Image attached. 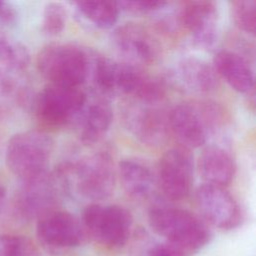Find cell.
<instances>
[{"label": "cell", "mask_w": 256, "mask_h": 256, "mask_svg": "<svg viewBox=\"0 0 256 256\" xmlns=\"http://www.w3.org/2000/svg\"><path fill=\"white\" fill-rule=\"evenodd\" d=\"M91 72L96 87L106 95H131L139 102L156 104L165 94L161 81L149 76L141 68L124 61L96 57L91 62Z\"/></svg>", "instance_id": "1"}, {"label": "cell", "mask_w": 256, "mask_h": 256, "mask_svg": "<svg viewBox=\"0 0 256 256\" xmlns=\"http://www.w3.org/2000/svg\"><path fill=\"white\" fill-rule=\"evenodd\" d=\"M57 172L66 189L74 188L86 199L104 200L115 190L116 171L113 159L107 152H95L75 162L66 163Z\"/></svg>", "instance_id": "2"}, {"label": "cell", "mask_w": 256, "mask_h": 256, "mask_svg": "<svg viewBox=\"0 0 256 256\" xmlns=\"http://www.w3.org/2000/svg\"><path fill=\"white\" fill-rule=\"evenodd\" d=\"M223 122L222 109L210 102L179 104L168 114L170 131L189 150L205 144Z\"/></svg>", "instance_id": "3"}, {"label": "cell", "mask_w": 256, "mask_h": 256, "mask_svg": "<svg viewBox=\"0 0 256 256\" xmlns=\"http://www.w3.org/2000/svg\"><path fill=\"white\" fill-rule=\"evenodd\" d=\"M91 62L89 54L79 46L51 43L41 49L36 63L49 84L79 87L90 74Z\"/></svg>", "instance_id": "4"}, {"label": "cell", "mask_w": 256, "mask_h": 256, "mask_svg": "<svg viewBox=\"0 0 256 256\" xmlns=\"http://www.w3.org/2000/svg\"><path fill=\"white\" fill-rule=\"evenodd\" d=\"M152 230L187 252L197 251L210 239L206 224L193 213L174 207H156L148 214Z\"/></svg>", "instance_id": "5"}, {"label": "cell", "mask_w": 256, "mask_h": 256, "mask_svg": "<svg viewBox=\"0 0 256 256\" xmlns=\"http://www.w3.org/2000/svg\"><path fill=\"white\" fill-rule=\"evenodd\" d=\"M53 139L41 131H25L13 135L6 147L8 169L23 182L45 174L53 152Z\"/></svg>", "instance_id": "6"}, {"label": "cell", "mask_w": 256, "mask_h": 256, "mask_svg": "<svg viewBox=\"0 0 256 256\" xmlns=\"http://www.w3.org/2000/svg\"><path fill=\"white\" fill-rule=\"evenodd\" d=\"M81 224L86 236L95 242L107 248H119L129 239L133 219L122 206L92 203L84 209Z\"/></svg>", "instance_id": "7"}, {"label": "cell", "mask_w": 256, "mask_h": 256, "mask_svg": "<svg viewBox=\"0 0 256 256\" xmlns=\"http://www.w3.org/2000/svg\"><path fill=\"white\" fill-rule=\"evenodd\" d=\"M86 99L79 87L49 84L36 98V114L46 125L63 126L76 119Z\"/></svg>", "instance_id": "8"}, {"label": "cell", "mask_w": 256, "mask_h": 256, "mask_svg": "<svg viewBox=\"0 0 256 256\" xmlns=\"http://www.w3.org/2000/svg\"><path fill=\"white\" fill-rule=\"evenodd\" d=\"M24 185L16 197V208L27 219L37 218L55 210L61 193L66 189L63 180L56 171L23 182Z\"/></svg>", "instance_id": "9"}, {"label": "cell", "mask_w": 256, "mask_h": 256, "mask_svg": "<svg viewBox=\"0 0 256 256\" xmlns=\"http://www.w3.org/2000/svg\"><path fill=\"white\" fill-rule=\"evenodd\" d=\"M193 156L181 146L166 151L158 165V177L163 194L171 200L186 198L193 183Z\"/></svg>", "instance_id": "10"}, {"label": "cell", "mask_w": 256, "mask_h": 256, "mask_svg": "<svg viewBox=\"0 0 256 256\" xmlns=\"http://www.w3.org/2000/svg\"><path fill=\"white\" fill-rule=\"evenodd\" d=\"M181 26L187 31L195 45L211 48L219 34V11L213 1H186L178 11Z\"/></svg>", "instance_id": "11"}, {"label": "cell", "mask_w": 256, "mask_h": 256, "mask_svg": "<svg viewBox=\"0 0 256 256\" xmlns=\"http://www.w3.org/2000/svg\"><path fill=\"white\" fill-rule=\"evenodd\" d=\"M112 41L124 62L139 68L153 64L160 54L157 40L146 28L136 23L118 26L113 32Z\"/></svg>", "instance_id": "12"}, {"label": "cell", "mask_w": 256, "mask_h": 256, "mask_svg": "<svg viewBox=\"0 0 256 256\" xmlns=\"http://www.w3.org/2000/svg\"><path fill=\"white\" fill-rule=\"evenodd\" d=\"M195 201L203 218L216 228L230 230L241 222L238 203L222 186L204 183L197 188Z\"/></svg>", "instance_id": "13"}, {"label": "cell", "mask_w": 256, "mask_h": 256, "mask_svg": "<svg viewBox=\"0 0 256 256\" xmlns=\"http://www.w3.org/2000/svg\"><path fill=\"white\" fill-rule=\"evenodd\" d=\"M36 233L43 245L56 250L77 247L86 237L81 221L73 214L57 209L38 219Z\"/></svg>", "instance_id": "14"}, {"label": "cell", "mask_w": 256, "mask_h": 256, "mask_svg": "<svg viewBox=\"0 0 256 256\" xmlns=\"http://www.w3.org/2000/svg\"><path fill=\"white\" fill-rule=\"evenodd\" d=\"M143 104L144 106H133L127 110L128 128L142 143L158 146L166 140L170 130L168 115L155 107V104Z\"/></svg>", "instance_id": "15"}, {"label": "cell", "mask_w": 256, "mask_h": 256, "mask_svg": "<svg viewBox=\"0 0 256 256\" xmlns=\"http://www.w3.org/2000/svg\"><path fill=\"white\" fill-rule=\"evenodd\" d=\"M113 119V110L106 97L86 99L75 121L79 139L85 144L98 142L109 130Z\"/></svg>", "instance_id": "16"}, {"label": "cell", "mask_w": 256, "mask_h": 256, "mask_svg": "<svg viewBox=\"0 0 256 256\" xmlns=\"http://www.w3.org/2000/svg\"><path fill=\"white\" fill-rule=\"evenodd\" d=\"M173 80L183 89L195 93H209L218 86V75L206 60L188 56L181 59L173 70Z\"/></svg>", "instance_id": "17"}, {"label": "cell", "mask_w": 256, "mask_h": 256, "mask_svg": "<svg viewBox=\"0 0 256 256\" xmlns=\"http://www.w3.org/2000/svg\"><path fill=\"white\" fill-rule=\"evenodd\" d=\"M213 68L232 89L249 94L254 90V74L245 58L236 52L221 50L213 59Z\"/></svg>", "instance_id": "18"}, {"label": "cell", "mask_w": 256, "mask_h": 256, "mask_svg": "<svg viewBox=\"0 0 256 256\" xmlns=\"http://www.w3.org/2000/svg\"><path fill=\"white\" fill-rule=\"evenodd\" d=\"M198 167L205 183L222 187L229 184L235 174V163L230 153L214 144L203 149Z\"/></svg>", "instance_id": "19"}, {"label": "cell", "mask_w": 256, "mask_h": 256, "mask_svg": "<svg viewBox=\"0 0 256 256\" xmlns=\"http://www.w3.org/2000/svg\"><path fill=\"white\" fill-rule=\"evenodd\" d=\"M118 176L124 191L132 198H145L151 191L152 173L145 164L138 160H122L118 165Z\"/></svg>", "instance_id": "20"}, {"label": "cell", "mask_w": 256, "mask_h": 256, "mask_svg": "<svg viewBox=\"0 0 256 256\" xmlns=\"http://www.w3.org/2000/svg\"><path fill=\"white\" fill-rule=\"evenodd\" d=\"M77 12L87 21L98 28L112 27L119 15V6L115 1L89 0L74 3Z\"/></svg>", "instance_id": "21"}, {"label": "cell", "mask_w": 256, "mask_h": 256, "mask_svg": "<svg viewBox=\"0 0 256 256\" xmlns=\"http://www.w3.org/2000/svg\"><path fill=\"white\" fill-rule=\"evenodd\" d=\"M29 61L27 48L0 31V64L10 70L21 71L28 66Z\"/></svg>", "instance_id": "22"}, {"label": "cell", "mask_w": 256, "mask_h": 256, "mask_svg": "<svg viewBox=\"0 0 256 256\" xmlns=\"http://www.w3.org/2000/svg\"><path fill=\"white\" fill-rule=\"evenodd\" d=\"M231 15L235 25L242 31L254 35L256 29V1L236 0L231 2Z\"/></svg>", "instance_id": "23"}, {"label": "cell", "mask_w": 256, "mask_h": 256, "mask_svg": "<svg viewBox=\"0 0 256 256\" xmlns=\"http://www.w3.org/2000/svg\"><path fill=\"white\" fill-rule=\"evenodd\" d=\"M67 10L60 2H49L42 13V30L49 36L60 34L66 25Z\"/></svg>", "instance_id": "24"}, {"label": "cell", "mask_w": 256, "mask_h": 256, "mask_svg": "<svg viewBox=\"0 0 256 256\" xmlns=\"http://www.w3.org/2000/svg\"><path fill=\"white\" fill-rule=\"evenodd\" d=\"M0 256H40V254L36 246L23 236L1 235Z\"/></svg>", "instance_id": "25"}, {"label": "cell", "mask_w": 256, "mask_h": 256, "mask_svg": "<svg viewBox=\"0 0 256 256\" xmlns=\"http://www.w3.org/2000/svg\"><path fill=\"white\" fill-rule=\"evenodd\" d=\"M117 3L120 10L136 15L153 13L167 5V2L163 1H120Z\"/></svg>", "instance_id": "26"}, {"label": "cell", "mask_w": 256, "mask_h": 256, "mask_svg": "<svg viewBox=\"0 0 256 256\" xmlns=\"http://www.w3.org/2000/svg\"><path fill=\"white\" fill-rule=\"evenodd\" d=\"M145 256H188V252L174 244L164 242L150 247Z\"/></svg>", "instance_id": "27"}, {"label": "cell", "mask_w": 256, "mask_h": 256, "mask_svg": "<svg viewBox=\"0 0 256 256\" xmlns=\"http://www.w3.org/2000/svg\"><path fill=\"white\" fill-rule=\"evenodd\" d=\"M17 12L15 8L8 2L0 1V23L12 24L16 21Z\"/></svg>", "instance_id": "28"}, {"label": "cell", "mask_w": 256, "mask_h": 256, "mask_svg": "<svg viewBox=\"0 0 256 256\" xmlns=\"http://www.w3.org/2000/svg\"><path fill=\"white\" fill-rule=\"evenodd\" d=\"M8 88H10L8 82H7L6 79H4V78L2 77V75L0 74V92H1V91H4V92H5Z\"/></svg>", "instance_id": "29"}, {"label": "cell", "mask_w": 256, "mask_h": 256, "mask_svg": "<svg viewBox=\"0 0 256 256\" xmlns=\"http://www.w3.org/2000/svg\"><path fill=\"white\" fill-rule=\"evenodd\" d=\"M5 195H6L5 188L0 185V209H1V207H2V204H3L4 200H5Z\"/></svg>", "instance_id": "30"}]
</instances>
